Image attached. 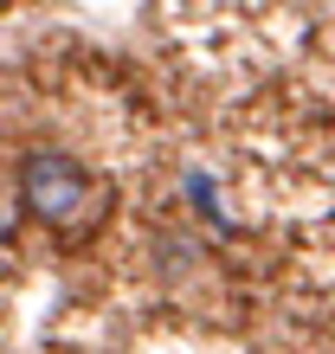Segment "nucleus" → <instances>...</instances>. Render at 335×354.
<instances>
[{
  "label": "nucleus",
  "instance_id": "f257e3e1",
  "mask_svg": "<svg viewBox=\"0 0 335 354\" xmlns=\"http://www.w3.org/2000/svg\"><path fill=\"white\" fill-rule=\"evenodd\" d=\"M19 200H26V213L39 225H52V232H78L84 206L97 200V180H91V168H84L78 155L39 149V155H26V168H19Z\"/></svg>",
  "mask_w": 335,
  "mask_h": 354
},
{
  "label": "nucleus",
  "instance_id": "f03ea898",
  "mask_svg": "<svg viewBox=\"0 0 335 354\" xmlns=\"http://www.w3.org/2000/svg\"><path fill=\"white\" fill-rule=\"evenodd\" d=\"M187 187H194V206H200V213H206V219H219V200H213V180H206V174H194Z\"/></svg>",
  "mask_w": 335,
  "mask_h": 354
},
{
  "label": "nucleus",
  "instance_id": "7ed1b4c3",
  "mask_svg": "<svg viewBox=\"0 0 335 354\" xmlns=\"http://www.w3.org/2000/svg\"><path fill=\"white\" fill-rule=\"evenodd\" d=\"M7 232H13V219H7V206H0V239H7Z\"/></svg>",
  "mask_w": 335,
  "mask_h": 354
}]
</instances>
